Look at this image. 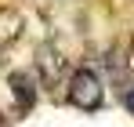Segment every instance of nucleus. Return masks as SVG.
<instances>
[{
  "instance_id": "f257e3e1",
  "label": "nucleus",
  "mask_w": 134,
  "mask_h": 127,
  "mask_svg": "<svg viewBox=\"0 0 134 127\" xmlns=\"http://www.w3.org/2000/svg\"><path fill=\"white\" fill-rule=\"evenodd\" d=\"M36 73H40V84L51 87V91L72 80V73H69V58H65V51H62L58 44H44V47L36 51Z\"/></svg>"
},
{
  "instance_id": "39448f33",
  "label": "nucleus",
  "mask_w": 134,
  "mask_h": 127,
  "mask_svg": "<svg viewBox=\"0 0 134 127\" xmlns=\"http://www.w3.org/2000/svg\"><path fill=\"white\" fill-rule=\"evenodd\" d=\"M123 102H127V109H131V113H134V84L127 87V91H123Z\"/></svg>"
},
{
  "instance_id": "20e7f679",
  "label": "nucleus",
  "mask_w": 134,
  "mask_h": 127,
  "mask_svg": "<svg viewBox=\"0 0 134 127\" xmlns=\"http://www.w3.org/2000/svg\"><path fill=\"white\" fill-rule=\"evenodd\" d=\"M11 94H15V102L22 109H33V102H36V80L29 76V73H11Z\"/></svg>"
},
{
  "instance_id": "423d86ee",
  "label": "nucleus",
  "mask_w": 134,
  "mask_h": 127,
  "mask_svg": "<svg viewBox=\"0 0 134 127\" xmlns=\"http://www.w3.org/2000/svg\"><path fill=\"white\" fill-rule=\"evenodd\" d=\"M127 73H131V84H134V51L127 55Z\"/></svg>"
},
{
  "instance_id": "7ed1b4c3",
  "label": "nucleus",
  "mask_w": 134,
  "mask_h": 127,
  "mask_svg": "<svg viewBox=\"0 0 134 127\" xmlns=\"http://www.w3.org/2000/svg\"><path fill=\"white\" fill-rule=\"evenodd\" d=\"M22 29H25V18H22V11H15V7H0V51L4 47H11V44L22 36Z\"/></svg>"
},
{
  "instance_id": "f03ea898",
  "label": "nucleus",
  "mask_w": 134,
  "mask_h": 127,
  "mask_svg": "<svg viewBox=\"0 0 134 127\" xmlns=\"http://www.w3.org/2000/svg\"><path fill=\"white\" fill-rule=\"evenodd\" d=\"M102 98H105V91H102V80H98V73L94 69H76L72 73V80H69V102L76 109H94L102 105Z\"/></svg>"
}]
</instances>
